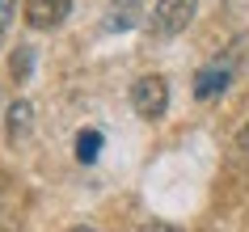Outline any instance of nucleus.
I'll return each instance as SVG.
<instances>
[{
  "mask_svg": "<svg viewBox=\"0 0 249 232\" xmlns=\"http://www.w3.org/2000/svg\"><path fill=\"white\" fill-rule=\"evenodd\" d=\"M131 110H135L140 118H148V123L165 118V110H169V80L157 76V72L140 76V80L131 85Z\"/></svg>",
  "mask_w": 249,
  "mask_h": 232,
  "instance_id": "f257e3e1",
  "label": "nucleus"
},
{
  "mask_svg": "<svg viewBox=\"0 0 249 232\" xmlns=\"http://www.w3.org/2000/svg\"><path fill=\"white\" fill-rule=\"evenodd\" d=\"M198 13V0H157V9H152V38H178Z\"/></svg>",
  "mask_w": 249,
  "mask_h": 232,
  "instance_id": "f03ea898",
  "label": "nucleus"
},
{
  "mask_svg": "<svg viewBox=\"0 0 249 232\" xmlns=\"http://www.w3.org/2000/svg\"><path fill=\"white\" fill-rule=\"evenodd\" d=\"M228 85H232V64L228 59H211L207 68L195 72V97L198 102H215L220 93H228Z\"/></svg>",
  "mask_w": 249,
  "mask_h": 232,
  "instance_id": "7ed1b4c3",
  "label": "nucleus"
},
{
  "mask_svg": "<svg viewBox=\"0 0 249 232\" xmlns=\"http://www.w3.org/2000/svg\"><path fill=\"white\" fill-rule=\"evenodd\" d=\"M72 13V0H26V21L34 30H59Z\"/></svg>",
  "mask_w": 249,
  "mask_h": 232,
  "instance_id": "20e7f679",
  "label": "nucleus"
},
{
  "mask_svg": "<svg viewBox=\"0 0 249 232\" xmlns=\"http://www.w3.org/2000/svg\"><path fill=\"white\" fill-rule=\"evenodd\" d=\"M34 127V106L30 102H13L9 106V143H21Z\"/></svg>",
  "mask_w": 249,
  "mask_h": 232,
  "instance_id": "39448f33",
  "label": "nucleus"
},
{
  "mask_svg": "<svg viewBox=\"0 0 249 232\" xmlns=\"http://www.w3.org/2000/svg\"><path fill=\"white\" fill-rule=\"evenodd\" d=\"M102 131L97 127H85V131H76V161L80 165H93L97 156H102Z\"/></svg>",
  "mask_w": 249,
  "mask_h": 232,
  "instance_id": "423d86ee",
  "label": "nucleus"
},
{
  "mask_svg": "<svg viewBox=\"0 0 249 232\" xmlns=\"http://www.w3.org/2000/svg\"><path fill=\"white\" fill-rule=\"evenodd\" d=\"M9 68H13V80H30V72H34V51L30 47H17Z\"/></svg>",
  "mask_w": 249,
  "mask_h": 232,
  "instance_id": "0eeeda50",
  "label": "nucleus"
},
{
  "mask_svg": "<svg viewBox=\"0 0 249 232\" xmlns=\"http://www.w3.org/2000/svg\"><path fill=\"white\" fill-rule=\"evenodd\" d=\"M13 13H17V0H0V42L9 34V26H13Z\"/></svg>",
  "mask_w": 249,
  "mask_h": 232,
  "instance_id": "6e6552de",
  "label": "nucleus"
},
{
  "mask_svg": "<svg viewBox=\"0 0 249 232\" xmlns=\"http://www.w3.org/2000/svg\"><path fill=\"white\" fill-rule=\"evenodd\" d=\"M140 232H182V228H173V224H160V219H157V224H144Z\"/></svg>",
  "mask_w": 249,
  "mask_h": 232,
  "instance_id": "1a4fd4ad",
  "label": "nucleus"
},
{
  "mask_svg": "<svg viewBox=\"0 0 249 232\" xmlns=\"http://www.w3.org/2000/svg\"><path fill=\"white\" fill-rule=\"evenodd\" d=\"M72 232H97V228H93V224H76Z\"/></svg>",
  "mask_w": 249,
  "mask_h": 232,
  "instance_id": "9d476101",
  "label": "nucleus"
}]
</instances>
